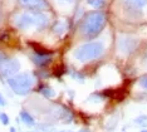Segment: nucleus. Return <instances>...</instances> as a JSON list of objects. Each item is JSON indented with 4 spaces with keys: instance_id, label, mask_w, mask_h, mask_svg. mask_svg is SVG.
<instances>
[{
    "instance_id": "nucleus-1",
    "label": "nucleus",
    "mask_w": 147,
    "mask_h": 132,
    "mask_svg": "<svg viewBox=\"0 0 147 132\" xmlns=\"http://www.w3.org/2000/svg\"><path fill=\"white\" fill-rule=\"evenodd\" d=\"M14 25L18 29L26 30L30 28H35L36 30H43L48 26L49 16L43 12H24L14 16Z\"/></svg>"
},
{
    "instance_id": "nucleus-25",
    "label": "nucleus",
    "mask_w": 147,
    "mask_h": 132,
    "mask_svg": "<svg viewBox=\"0 0 147 132\" xmlns=\"http://www.w3.org/2000/svg\"><path fill=\"white\" fill-rule=\"evenodd\" d=\"M77 132H88V131L84 130V128H82V130H79V131H77Z\"/></svg>"
},
{
    "instance_id": "nucleus-14",
    "label": "nucleus",
    "mask_w": 147,
    "mask_h": 132,
    "mask_svg": "<svg viewBox=\"0 0 147 132\" xmlns=\"http://www.w3.org/2000/svg\"><path fill=\"white\" fill-rule=\"evenodd\" d=\"M87 4L93 6V8L99 9V8H103V6H105L106 0H87Z\"/></svg>"
},
{
    "instance_id": "nucleus-3",
    "label": "nucleus",
    "mask_w": 147,
    "mask_h": 132,
    "mask_svg": "<svg viewBox=\"0 0 147 132\" xmlns=\"http://www.w3.org/2000/svg\"><path fill=\"white\" fill-rule=\"evenodd\" d=\"M9 88L18 96H26L34 87L35 77L30 72L18 73L6 79Z\"/></svg>"
},
{
    "instance_id": "nucleus-28",
    "label": "nucleus",
    "mask_w": 147,
    "mask_h": 132,
    "mask_svg": "<svg viewBox=\"0 0 147 132\" xmlns=\"http://www.w3.org/2000/svg\"><path fill=\"white\" fill-rule=\"evenodd\" d=\"M141 132H147V130H142V131H141Z\"/></svg>"
},
{
    "instance_id": "nucleus-7",
    "label": "nucleus",
    "mask_w": 147,
    "mask_h": 132,
    "mask_svg": "<svg viewBox=\"0 0 147 132\" xmlns=\"http://www.w3.org/2000/svg\"><path fill=\"white\" fill-rule=\"evenodd\" d=\"M18 3L23 8H26L32 12H44L49 9L47 0H18Z\"/></svg>"
},
{
    "instance_id": "nucleus-4",
    "label": "nucleus",
    "mask_w": 147,
    "mask_h": 132,
    "mask_svg": "<svg viewBox=\"0 0 147 132\" xmlns=\"http://www.w3.org/2000/svg\"><path fill=\"white\" fill-rule=\"evenodd\" d=\"M105 54V45L102 42H88L77 47L73 50V57L79 62H89L98 59Z\"/></svg>"
},
{
    "instance_id": "nucleus-27",
    "label": "nucleus",
    "mask_w": 147,
    "mask_h": 132,
    "mask_svg": "<svg viewBox=\"0 0 147 132\" xmlns=\"http://www.w3.org/2000/svg\"><path fill=\"white\" fill-rule=\"evenodd\" d=\"M25 132H39V131H25Z\"/></svg>"
},
{
    "instance_id": "nucleus-15",
    "label": "nucleus",
    "mask_w": 147,
    "mask_h": 132,
    "mask_svg": "<svg viewBox=\"0 0 147 132\" xmlns=\"http://www.w3.org/2000/svg\"><path fill=\"white\" fill-rule=\"evenodd\" d=\"M102 96H99L98 93H93L91 94V96L88 97V100H87V102H91V103H99L102 102Z\"/></svg>"
},
{
    "instance_id": "nucleus-18",
    "label": "nucleus",
    "mask_w": 147,
    "mask_h": 132,
    "mask_svg": "<svg viewBox=\"0 0 147 132\" xmlns=\"http://www.w3.org/2000/svg\"><path fill=\"white\" fill-rule=\"evenodd\" d=\"M140 86H141L143 89H146V91H147V74L140 78Z\"/></svg>"
},
{
    "instance_id": "nucleus-2",
    "label": "nucleus",
    "mask_w": 147,
    "mask_h": 132,
    "mask_svg": "<svg viewBox=\"0 0 147 132\" xmlns=\"http://www.w3.org/2000/svg\"><path fill=\"white\" fill-rule=\"evenodd\" d=\"M106 14L101 10L88 13L81 24V33L87 39H93L103 30L106 25Z\"/></svg>"
},
{
    "instance_id": "nucleus-26",
    "label": "nucleus",
    "mask_w": 147,
    "mask_h": 132,
    "mask_svg": "<svg viewBox=\"0 0 147 132\" xmlns=\"http://www.w3.org/2000/svg\"><path fill=\"white\" fill-rule=\"evenodd\" d=\"M63 1H67V3H73L74 0H63Z\"/></svg>"
},
{
    "instance_id": "nucleus-9",
    "label": "nucleus",
    "mask_w": 147,
    "mask_h": 132,
    "mask_svg": "<svg viewBox=\"0 0 147 132\" xmlns=\"http://www.w3.org/2000/svg\"><path fill=\"white\" fill-rule=\"evenodd\" d=\"M19 117H20L19 120H20L25 125V126H28V127L35 126V118L33 117L32 114L28 112V111L22 110V111H20V114H19Z\"/></svg>"
},
{
    "instance_id": "nucleus-21",
    "label": "nucleus",
    "mask_w": 147,
    "mask_h": 132,
    "mask_svg": "<svg viewBox=\"0 0 147 132\" xmlns=\"http://www.w3.org/2000/svg\"><path fill=\"white\" fill-rule=\"evenodd\" d=\"M6 104V101H5V98H4V96H3L1 93H0V107H4Z\"/></svg>"
},
{
    "instance_id": "nucleus-11",
    "label": "nucleus",
    "mask_w": 147,
    "mask_h": 132,
    "mask_svg": "<svg viewBox=\"0 0 147 132\" xmlns=\"http://www.w3.org/2000/svg\"><path fill=\"white\" fill-rule=\"evenodd\" d=\"M126 4L133 9H142L147 5V0H125Z\"/></svg>"
},
{
    "instance_id": "nucleus-19",
    "label": "nucleus",
    "mask_w": 147,
    "mask_h": 132,
    "mask_svg": "<svg viewBox=\"0 0 147 132\" xmlns=\"http://www.w3.org/2000/svg\"><path fill=\"white\" fill-rule=\"evenodd\" d=\"M72 76L76 81H79V82H83V81H84V76L81 73H72Z\"/></svg>"
},
{
    "instance_id": "nucleus-20",
    "label": "nucleus",
    "mask_w": 147,
    "mask_h": 132,
    "mask_svg": "<svg viewBox=\"0 0 147 132\" xmlns=\"http://www.w3.org/2000/svg\"><path fill=\"white\" fill-rule=\"evenodd\" d=\"M8 58H9V57L6 56V54H5L4 52H1V50H0V63H1V62H4V60H6Z\"/></svg>"
},
{
    "instance_id": "nucleus-23",
    "label": "nucleus",
    "mask_w": 147,
    "mask_h": 132,
    "mask_svg": "<svg viewBox=\"0 0 147 132\" xmlns=\"http://www.w3.org/2000/svg\"><path fill=\"white\" fill-rule=\"evenodd\" d=\"M55 132H73L71 130H62V131H55Z\"/></svg>"
},
{
    "instance_id": "nucleus-5",
    "label": "nucleus",
    "mask_w": 147,
    "mask_h": 132,
    "mask_svg": "<svg viewBox=\"0 0 147 132\" xmlns=\"http://www.w3.org/2000/svg\"><path fill=\"white\" fill-rule=\"evenodd\" d=\"M140 44V40L135 38V37H129V35H121L118 37L117 40V47H118V52H121L122 54H131L137 49Z\"/></svg>"
},
{
    "instance_id": "nucleus-6",
    "label": "nucleus",
    "mask_w": 147,
    "mask_h": 132,
    "mask_svg": "<svg viewBox=\"0 0 147 132\" xmlns=\"http://www.w3.org/2000/svg\"><path fill=\"white\" fill-rule=\"evenodd\" d=\"M19 69H20V62L16 58H8L0 63V74L6 79L18 74Z\"/></svg>"
},
{
    "instance_id": "nucleus-24",
    "label": "nucleus",
    "mask_w": 147,
    "mask_h": 132,
    "mask_svg": "<svg viewBox=\"0 0 147 132\" xmlns=\"http://www.w3.org/2000/svg\"><path fill=\"white\" fill-rule=\"evenodd\" d=\"M9 132H16L15 127H10V130H9Z\"/></svg>"
},
{
    "instance_id": "nucleus-10",
    "label": "nucleus",
    "mask_w": 147,
    "mask_h": 132,
    "mask_svg": "<svg viewBox=\"0 0 147 132\" xmlns=\"http://www.w3.org/2000/svg\"><path fill=\"white\" fill-rule=\"evenodd\" d=\"M67 30V24L65 22H63V20H58V22L54 23V25L52 26V32L54 33L55 35H63L64 34V32Z\"/></svg>"
},
{
    "instance_id": "nucleus-12",
    "label": "nucleus",
    "mask_w": 147,
    "mask_h": 132,
    "mask_svg": "<svg viewBox=\"0 0 147 132\" xmlns=\"http://www.w3.org/2000/svg\"><path fill=\"white\" fill-rule=\"evenodd\" d=\"M39 92H40V94H43L45 98H53L55 96V91L53 89L51 86H40Z\"/></svg>"
},
{
    "instance_id": "nucleus-22",
    "label": "nucleus",
    "mask_w": 147,
    "mask_h": 132,
    "mask_svg": "<svg viewBox=\"0 0 147 132\" xmlns=\"http://www.w3.org/2000/svg\"><path fill=\"white\" fill-rule=\"evenodd\" d=\"M143 62H145L147 64V50H146V53H145V56H143Z\"/></svg>"
},
{
    "instance_id": "nucleus-13",
    "label": "nucleus",
    "mask_w": 147,
    "mask_h": 132,
    "mask_svg": "<svg viewBox=\"0 0 147 132\" xmlns=\"http://www.w3.org/2000/svg\"><path fill=\"white\" fill-rule=\"evenodd\" d=\"M133 122H135L136 125H138L140 127L146 128V127H147V116H146V114H141V116L136 117Z\"/></svg>"
},
{
    "instance_id": "nucleus-8",
    "label": "nucleus",
    "mask_w": 147,
    "mask_h": 132,
    "mask_svg": "<svg viewBox=\"0 0 147 132\" xmlns=\"http://www.w3.org/2000/svg\"><path fill=\"white\" fill-rule=\"evenodd\" d=\"M30 59L36 67L43 68V67L48 66L52 62V54H47L44 52H35L32 54Z\"/></svg>"
},
{
    "instance_id": "nucleus-16",
    "label": "nucleus",
    "mask_w": 147,
    "mask_h": 132,
    "mask_svg": "<svg viewBox=\"0 0 147 132\" xmlns=\"http://www.w3.org/2000/svg\"><path fill=\"white\" fill-rule=\"evenodd\" d=\"M53 130L52 128V126H49L48 123H39L38 125V131L40 132V131H43V132H51Z\"/></svg>"
},
{
    "instance_id": "nucleus-17",
    "label": "nucleus",
    "mask_w": 147,
    "mask_h": 132,
    "mask_svg": "<svg viewBox=\"0 0 147 132\" xmlns=\"http://www.w3.org/2000/svg\"><path fill=\"white\" fill-rule=\"evenodd\" d=\"M9 121H10V118H9L8 114L6 113H0V122L4 125V126L9 125Z\"/></svg>"
}]
</instances>
